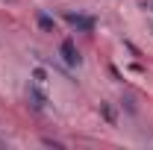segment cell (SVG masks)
Returning <instances> with one entry per match:
<instances>
[{
  "label": "cell",
  "mask_w": 153,
  "mask_h": 150,
  "mask_svg": "<svg viewBox=\"0 0 153 150\" xmlns=\"http://www.w3.org/2000/svg\"><path fill=\"white\" fill-rule=\"evenodd\" d=\"M30 100H33V106H36V109H44V103H47V94L38 88V82H33V85H30Z\"/></svg>",
  "instance_id": "3"
},
{
  "label": "cell",
  "mask_w": 153,
  "mask_h": 150,
  "mask_svg": "<svg viewBox=\"0 0 153 150\" xmlns=\"http://www.w3.org/2000/svg\"><path fill=\"white\" fill-rule=\"evenodd\" d=\"M100 109H103V115H106V121L112 124V121H115V112H112V109H109V106H100Z\"/></svg>",
  "instance_id": "5"
},
{
  "label": "cell",
  "mask_w": 153,
  "mask_h": 150,
  "mask_svg": "<svg viewBox=\"0 0 153 150\" xmlns=\"http://www.w3.org/2000/svg\"><path fill=\"white\" fill-rule=\"evenodd\" d=\"M44 76H47V74H44V71H41V68H38V71H36V82H38V85H41V82H44Z\"/></svg>",
  "instance_id": "6"
},
{
  "label": "cell",
  "mask_w": 153,
  "mask_h": 150,
  "mask_svg": "<svg viewBox=\"0 0 153 150\" xmlns=\"http://www.w3.org/2000/svg\"><path fill=\"white\" fill-rule=\"evenodd\" d=\"M38 27H41L44 33H53V27H56V24H53V18H47V15L41 12V15H38Z\"/></svg>",
  "instance_id": "4"
},
{
  "label": "cell",
  "mask_w": 153,
  "mask_h": 150,
  "mask_svg": "<svg viewBox=\"0 0 153 150\" xmlns=\"http://www.w3.org/2000/svg\"><path fill=\"white\" fill-rule=\"evenodd\" d=\"M59 50H62V59H65V62H68V65H79V53H76V47H74V41H68V38H65V41H62V47H59Z\"/></svg>",
  "instance_id": "2"
},
{
  "label": "cell",
  "mask_w": 153,
  "mask_h": 150,
  "mask_svg": "<svg viewBox=\"0 0 153 150\" xmlns=\"http://www.w3.org/2000/svg\"><path fill=\"white\" fill-rule=\"evenodd\" d=\"M65 21H68L71 27H76V30H85V33H91V30H94V21L85 18V15H74V12H68Z\"/></svg>",
  "instance_id": "1"
}]
</instances>
